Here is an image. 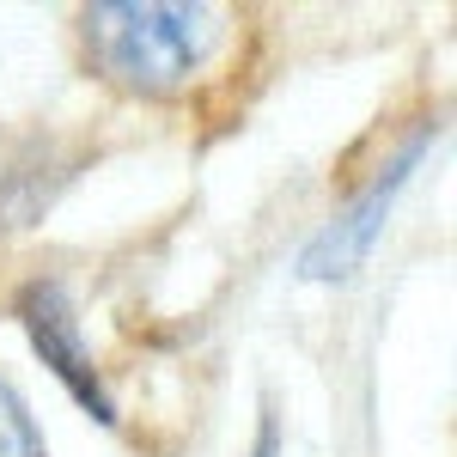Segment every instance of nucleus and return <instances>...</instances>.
Returning a JSON list of instances; mask_svg holds the SVG:
<instances>
[{
  "label": "nucleus",
  "instance_id": "obj_1",
  "mask_svg": "<svg viewBox=\"0 0 457 457\" xmlns=\"http://www.w3.org/2000/svg\"><path fill=\"white\" fill-rule=\"evenodd\" d=\"M213 6H153V0H116V6H86L79 31H86V55L122 92H177L189 73L202 68L213 49Z\"/></svg>",
  "mask_w": 457,
  "mask_h": 457
},
{
  "label": "nucleus",
  "instance_id": "obj_2",
  "mask_svg": "<svg viewBox=\"0 0 457 457\" xmlns=\"http://www.w3.org/2000/svg\"><path fill=\"white\" fill-rule=\"evenodd\" d=\"M427 146H433V135H415V141L403 146L385 171L372 177V183L353 195L348 208H342V213H336V220H329V226L312 238V245H305V256H299V275H305V281H342V275H353V269L366 262L372 238L385 232L390 202H396V195H403V183L415 177V165L427 159Z\"/></svg>",
  "mask_w": 457,
  "mask_h": 457
},
{
  "label": "nucleus",
  "instance_id": "obj_3",
  "mask_svg": "<svg viewBox=\"0 0 457 457\" xmlns=\"http://www.w3.org/2000/svg\"><path fill=\"white\" fill-rule=\"evenodd\" d=\"M19 323H25V336H31L37 360L73 390V403L92 415V421H116V403H110L104 378H98V366H92V353H86V336H79V312H73L68 287L62 281H31L19 293Z\"/></svg>",
  "mask_w": 457,
  "mask_h": 457
},
{
  "label": "nucleus",
  "instance_id": "obj_4",
  "mask_svg": "<svg viewBox=\"0 0 457 457\" xmlns=\"http://www.w3.org/2000/svg\"><path fill=\"white\" fill-rule=\"evenodd\" d=\"M73 171H79V153H62L55 141L6 146L0 153V226H37L73 183Z\"/></svg>",
  "mask_w": 457,
  "mask_h": 457
},
{
  "label": "nucleus",
  "instance_id": "obj_5",
  "mask_svg": "<svg viewBox=\"0 0 457 457\" xmlns=\"http://www.w3.org/2000/svg\"><path fill=\"white\" fill-rule=\"evenodd\" d=\"M0 457H49L31 409H25V396L6 385V378H0Z\"/></svg>",
  "mask_w": 457,
  "mask_h": 457
},
{
  "label": "nucleus",
  "instance_id": "obj_6",
  "mask_svg": "<svg viewBox=\"0 0 457 457\" xmlns=\"http://www.w3.org/2000/svg\"><path fill=\"white\" fill-rule=\"evenodd\" d=\"M250 457H281V421H275V409H262V421H256V445Z\"/></svg>",
  "mask_w": 457,
  "mask_h": 457
}]
</instances>
